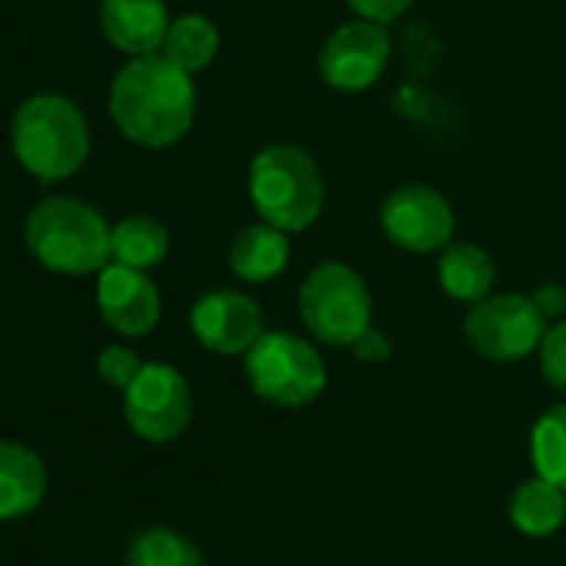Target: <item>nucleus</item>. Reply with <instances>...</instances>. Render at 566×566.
I'll use <instances>...</instances> for the list:
<instances>
[{"instance_id":"1","label":"nucleus","mask_w":566,"mask_h":566,"mask_svg":"<svg viewBox=\"0 0 566 566\" xmlns=\"http://www.w3.org/2000/svg\"><path fill=\"white\" fill-rule=\"evenodd\" d=\"M111 117L137 147H174L190 134L197 117L193 74L180 71L164 54L130 57L111 84Z\"/></svg>"},{"instance_id":"2","label":"nucleus","mask_w":566,"mask_h":566,"mask_svg":"<svg viewBox=\"0 0 566 566\" xmlns=\"http://www.w3.org/2000/svg\"><path fill=\"white\" fill-rule=\"evenodd\" d=\"M247 193L260 220L301 233L314 227L327 203V184L317 160L297 144L263 147L247 170Z\"/></svg>"},{"instance_id":"3","label":"nucleus","mask_w":566,"mask_h":566,"mask_svg":"<svg viewBox=\"0 0 566 566\" xmlns=\"http://www.w3.org/2000/svg\"><path fill=\"white\" fill-rule=\"evenodd\" d=\"M28 250L54 273L91 276L101 273L111 256V223L104 213L81 197H48L41 200L24 227Z\"/></svg>"},{"instance_id":"4","label":"nucleus","mask_w":566,"mask_h":566,"mask_svg":"<svg viewBox=\"0 0 566 566\" xmlns=\"http://www.w3.org/2000/svg\"><path fill=\"white\" fill-rule=\"evenodd\" d=\"M11 144L28 174L44 184H61L87 164L91 127L74 101L61 94H38L18 107Z\"/></svg>"},{"instance_id":"5","label":"nucleus","mask_w":566,"mask_h":566,"mask_svg":"<svg viewBox=\"0 0 566 566\" xmlns=\"http://www.w3.org/2000/svg\"><path fill=\"white\" fill-rule=\"evenodd\" d=\"M301 321L327 347H354L374 327L367 280L340 260L317 263L301 283Z\"/></svg>"},{"instance_id":"6","label":"nucleus","mask_w":566,"mask_h":566,"mask_svg":"<svg viewBox=\"0 0 566 566\" xmlns=\"http://www.w3.org/2000/svg\"><path fill=\"white\" fill-rule=\"evenodd\" d=\"M243 370L250 390L273 407H307L327 390V364L304 337L270 331L247 354Z\"/></svg>"},{"instance_id":"7","label":"nucleus","mask_w":566,"mask_h":566,"mask_svg":"<svg viewBox=\"0 0 566 566\" xmlns=\"http://www.w3.org/2000/svg\"><path fill=\"white\" fill-rule=\"evenodd\" d=\"M467 344L493 364H516L539 350L546 317L523 294H490L467 311Z\"/></svg>"},{"instance_id":"8","label":"nucleus","mask_w":566,"mask_h":566,"mask_svg":"<svg viewBox=\"0 0 566 566\" xmlns=\"http://www.w3.org/2000/svg\"><path fill=\"white\" fill-rule=\"evenodd\" d=\"M124 417L130 430L147 443L177 440L193 417L184 374L170 364H144L134 384L124 390Z\"/></svg>"},{"instance_id":"9","label":"nucleus","mask_w":566,"mask_h":566,"mask_svg":"<svg viewBox=\"0 0 566 566\" xmlns=\"http://www.w3.org/2000/svg\"><path fill=\"white\" fill-rule=\"evenodd\" d=\"M380 227L407 253H437L453 240V207L427 184H400L380 203Z\"/></svg>"},{"instance_id":"10","label":"nucleus","mask_w":566,"mask_h":566,"mask_svg":"<svg viewBox=\"0 0 566 566\" xmlns=\"http://www.w3.org/2000/svg\"><path fill=\"white\" fill-rule=\"evenodd\" d=\"M390 51H394V44H390L387 24L360 18V21L337 28L324 41L317 71L327 87H334L340 94H360L384 77V71L390 64Z\"/></svg>"},{"instance_id":"11","label":"nucleus","mask_w":566,"mask_h":566,"mask_svg":"<svg viewBox=\"0 0 566 566\" xmlns=\"http://www.w3.org/2000/svg\"><path fill=\"white\" fill-rule=\"evenodd\" d=\"M97 311L111 331L124 337H144L160 324L164 304L147 270L111 260L97 276Z\"/></svg>"},{"instance_id":"12","label":"nucleus","mask_w":566,"mask_h":566,"mask_svg":"<svg viewBox=\"0 0 566 566\" xmlns=\"http://www.w3.org/2000/svg\"><path fill=\"white\" fill-rule=\"evenodd\" d=\"M190 331L200 347L220 357H243L266 331L256 301L240 291H210L190 311Z\"/></svg>"},{"instance_id":"13","label":"nucleus","mask_w":566,"mask_h":566,"mask_svg":"<svg viewBox=\"0 0 566 566\" xmlns=\"http://www.w3.org/2000/svg\"><path fill=\"white\" fill-rule=\"evenodd\" d=\"M101 31L117 51L130 57H147L160 54L170 31V14L164 0H104Z\"/></svg>"},{"instance_id":"14","label":"nucleus","mask_w":566,"mask_h":566,"mask_svg":"<svg viewBox=\"0 0 566 566\" xmlns=\"http://www.w3.org/2000/svg\"><path fill=\"white\" fill-rule=\"evenodd\" d=\"M44 460L18 440H0V520H21L34 513L44 503Z\"/></svg>"},{"instance_id":"15","label":"nucleus","mask_w":566,"mask_h":566,"mask_svg":"<svg viewBox=\"0 0 566 566\" xmlns=\"http://www.w3.org/2000/svg\"><path fill=\"white\" fill-rule=\"evenodd\" d=\"M230 270L243 283H270L291 263V240L287 230H280L266 220L247 223L230 243Z\"/></svg>"},{"instance_id":"16","label":"nucleus","mask_w":566,"mask_h":566,"mask_svg":"<svg viewBox=\"0 0 566 566\" xmlns=\"http://www.w3.org/2000/svg\"><path fill=\"white\" fill-rule=\"evenodd\" d=\"M440 287L450 301L457 304H480L483 297L493 294V283H496V266L490 260V253L476 243H467V240H450L443 247V256H440Z\"/></svg>"},{"instance_id":"17","label":"nucleus","mask_w":566,"mask_h":566,"mask_svg":"<svg viewBox=\"0 0 566 566\" xmlns=\"http://www.w3.org/2000/svg\"><path fill=\"white\" fill-rule=\"evenodd\" d=\"M510 520L523 536H549L566 523V490L546 476L523 480L510 496Z\"/></svg>"},{"instance_id":"18","label":"nucleus","mask_w":566,"mask_h":566,"mask_svg":"<svg viewBox=\"0 0 566 566\" xmlns=\"http://www.w3.org/2000/svg\"><path fill=\"white\" fill-rule=\"evenodd\" d=\"M160 54L167 61H174L180 71L187 74H200L207 71L217 54H220V31L210 18L203 14H184L177 21H170V31L164 38Z\"/></svg>"},{"instance_id":"19","label":"nucleus","mask_w":566,"mask_h":566,"mask_svg":"<svg viewBox=\"0 0 566 566\" xmlns=\"http://www.w3.org/2000/svg\"><path fill=\"white\" fill-rule=\"evenodd\" d=\"M170 253V230L144 213L124 217L120 223L111 227V256L117 263L150 270Z\"/></svg>"},{"instance_id":"20","label":"nucleus","mask_w":566,"mask_h":566,"mask_svg":"<svg viewBox=\"0 0 566 566\" xmlns=\"http://www.w3.org/2000/svg\"><path fill=\"white\" fill-rule=\"evenodd\" d=\"M127 566H207L193 539L170 526H150L134 536L127 549Z\"/></svg>"},{"instance_id":"21","label":"nucleus","mask_w":566,"mask_h":566,"mask_svg":"<svg viewBox=\"0 0 566 566\" xmlns=\"http://www.w3.org/2000/svg\"><path fill=\"white\" fill-rule=\"evenodd\" d=\"M533 470L566 490V403L549 407L530 433Z\"/></svg>"},{"instance_id":"22","label":"nucleus","mask_w":566,"mask_h":566,"mask_svg":"<svg viewBox=\"0 0 566 566\" xmlns=\"http://www.w3.org/2000/svg\"><path fill=\"white\" fill-rule=\"evenodd\" d=\"M539 374L543 380L566 394V321H556L553 327H546L543 340H539Z\"/></svg>"},{"instance_id":"23","label":"nucleus","mask_w":566,"mask_h":566,"mask_svg":"<svg viewBox=\"0 0 566 566\" xmlns=\"http://www.w3.org/2000/svg\"><path fill=\"white\" fill-rule=\"evenodd\" d=\"M140 367H144V360L134 354V350H127V347H104V354L97 357V374L111 384V387H117V390H127L130 384H134V377L140 374Z\"/></svg>"},{"instance_id":"24","label":"nucleus","mask_w":566,"mask_h":566,"mask_svg":"<svg viewBox=\"0 0 566 566\" xmlns=\"http://www.w3.org/2000/svg\"><path fill=\"white\" fill-rule=\"evenodd\" d=\"M344 4L364 18V21H377V24H394L397 18H403L410 11L413 0H344Z\"/></svg>"},{"instance_id":"25","label":"nucleus","mask_w":566,"mask_h":566,"mask_svg":"<svg viewBox=\"0 0 566 566\" xmlns=\"http://www.w3.org/2000/svg\"><path fill=\"white\" fill-rule=\"evenodd\" d=\"M530 301L546 317V324L563 321V314H566V287H563V283H539V287L530 294Z\"/></svg>"},{"instance_id":"26","label":"nucleus","mask_w":566,"mask_h":566,"mask_svg":"<svg viewBox=\"0 0 566 566\" xmlns=\"http://www.w3.org/2000/svg\"><path fill=\"white\" fill-rule=\"evenodd\" d=\"M354 357L357 360H364V364H384L387 357H390V340H387V334L384 331H377V327H370L354 347Z\"/></svg>"}]
</instances>
